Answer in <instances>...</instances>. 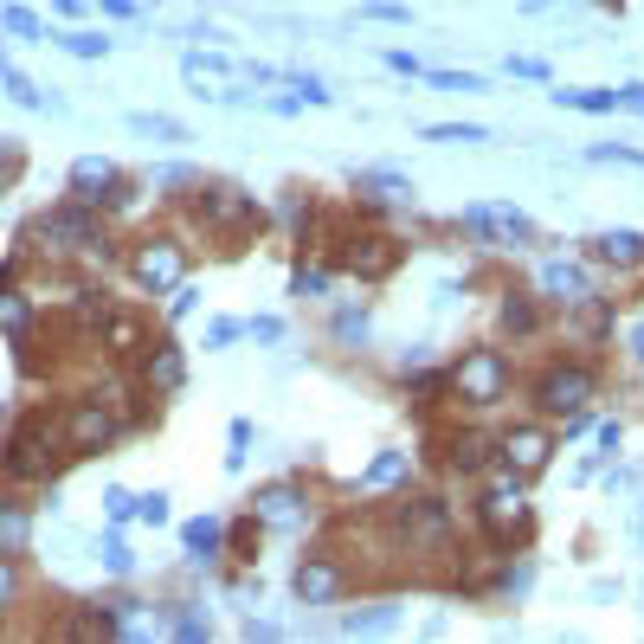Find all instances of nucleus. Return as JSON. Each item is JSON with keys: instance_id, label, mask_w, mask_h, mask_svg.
Returning <instances> with one entry per match:
<instances>
[{"instance_id": "53", "label": "nucleus", "mask_w": 644, "mask_h": 644, "mask_svg": "<svg viewBox=\"0 0 644 644\" xmlns=\"http://www.w3.org/2000/svg\"><path fill=\"white\" fill-rule=\"evenodd\" d=\"M13 181V155H7V136H0V188Z\"/></svg>"}, {"instance_id": "9", "label": "nucleus", "mask_w": 644, "mask_h": 644, "mask_svg": "<svg viewBox=\"0 0 644 644\" xmlns=\"http://www.w3.org/2000/svg\"><path fill=\"white\" fill-rule=\"evenodd\" d=\"M72 200H77V207H129L123 168L104 161V155H77V161H72Z\"/></svg>"}, {"instance_id": "26", "label": "nucleus", "mask_w": 644, "mask_h": 644, "mask_svg": "<svg viewBox=\"0 0 644 644\" xmlns=\"http://www.w3.org/2000/svg\"><path fill=\"white\" fill-rule=\"evenodd\" d=\"M181 72H188V84L207 91V84H220V77L232 72V59H226V52H188V59H181Z\"/></svg>"}, {"instance_id": "25", "label": "nucleus", "mask_w": 644, "mask_h": 644, "mask_svg": "<svg viewBox=\"0 0 644 644\" xmlns=\"http://www.w3.org/2000/svg\"><path fill=\"white\" fill-rule=\"evenodd\" d=\"M503 329H509V336H535V329H541V309H535V297L509 291V297H503Z\"/></svg>"}, {"instance_id": "18", "label": "nucleus", "mask_w": 644, "mask_h": 644, "mask_svg": "<svg viewBox=\"0 0 644 644\" xmlns=\"http://www.w3.org/2000/svg\"><path fill=\"white\" fill-rule=\"evenodd\" d=\"M593 258H600V265H619V271H638L644 265V232H632V226L600 232V239H593Z\"/></svg>"}, {"instance_id": "20", "label": "nucleus", "mask_w": 644, "mask_h": 644, "mask_svg": "<svg viewBox=\"0 0 644 644\" xmlns=\"http://www.w3.org/2000/svg\"><path fill=\"white\" fill-rule=\"evenodd\" d=\"M496 439H484V432H452V445H445V464H452L457 477H477L484 464H490Z\"/></svg>"}, {"instance_id": "17", "label": "nucleus", "mask_w": 644, "mask_h": 644, "mask_svg": "<svg viewBox=\"0 0 644 644\" xmlns=\"http://www.w3.org/2000/svg\"><path fill=\"white\" fill-rule=\"evenodd\" d=\"M142 380H149L155 393H181V387H188V355H181L175 341H155L149 361H142Z\"/></svg>"}, {"instance_id": "39", "label": "nucleus", "mask_w": 644, "mask_h": 644, "mask_svg": "<svg viewBox=\"0 0 644 644\" xmlns=\"http://www.w3.org/2000/svg\"><path fill=\"white\" fill-rule=\"evenodd\" d=\"M587 161H625V168H644V149H612V142H593Z\"/></svg>"}, {"instance_id": "38", "label": "nucleus", "mask_w": 644, "mask_h": 644, "mask_svg": "<svg viewBox=\"0 0 644 644\" xmlns=\"http://www.w3.org/2000/svg\"><path fill=\"white\" fill-rule=\"evenodd\" d=\"M425 77H432L439 91H457V97H464V91H484V77L477 72H425Z\"/></svg>"}, {"instance_id": "14", "label": "nucleus", "mask_w": 644, "mask_h": 644, "mask_svg": "<svg viewBox=\"0 0 644 644\" xmlns=\"http://www.w3.org/2000/svg\"><path fill=\"white\" fill-rule=\"evenodd\" d=\"M297 600L304 606H336L341 593H348V573H341L336 555H304V568H297Z\"/></svg>"}, {"instance_id": "3", "label": "nucleus", "mask_w": 644, "mask_h": 644, "mask_svg": "<svg viewBox=\"0 0 644 644\" xmlns=\"http://www.w3.org/2000/svg\"><path fill=\"white\" fill-rule=\"evenodd\" d=\"M193 220H200L207 232H220V239H245L265 213H258V200H252L245 188H226V181H193Z\"/></svg>"}, {"instance_id": "28", "label": "nucleus", "mask_w": 644, "mask_h": 644, "mask_svg": "<svg viewBox=\"0 0 644 644\" xmlns=\"http://www.w3.org/2000/svg\"><path fill=\"white\" fill-rule=\"evenodd\" d=\"M0 329H7L13 341H27V329H33V309H27V297L0 291Z\"/></svg>"}, {"instance_id": "43", "label": "nucleus", "mask_w": 644, "mask_h": 644, "mask_svg": "<svg viewBox=\"0 0 644 644\" xmlns=\"http://www.w3.org/2000/svg\"><path fill=\"white\" fill-rule=\"evenodd\" d=\"M393 625V606H380V612H355L348 619V632H387Z\"/></svg>"}, {"instance_id": "37", "label": "nucleus", "mask_w": 644, "mask_h": 644, "mask_svg": "<svg viewBox=\"0 0 644 644\" xmlns=\"http://www.w3.org/2000/svg\"><path fill=\"white\" fill-rule=\"evenodd\" d=\"M336 341L361 348V341H368V309H341V316H336Z\"/></svg>"}, {"instance_id": "36", "label": "nucleus", "mask_w": 644, "mask_h": 644, "mask_svg": "<svg viewBox=\"0 0 644 644\" xmlns=\"http://www.w3.org/2000/svg\"><path fill=\"white\" fill-rule=\"evenodd\" d=\"M284 84L297 91V104H329V97H336V91H329L323 77H309V72H291V77H284Z\"/></svg>"}, {"instance_id": "49", "label": "nucleus", "mask_w": 644, "mask_h": 644, "mask_svg": "<svg viewBox=\"0 0 644 644\" xmlns=\"http://www.w3.org/2000/svg\"><path fill=\"white\" fill-rule=\"evenodd\" d=\"M13 593H20V580H13V555H0V606H13Z\"/></svg>"}, {"instance_id": "48", "label": "nucleus", "mask_w": 644, "mask_h": 644, "mask_svg": "<svg viewBox=\"0 0 644 644\" xmlns=\"http://www.w3.org/2000/svg\"><path fill=\"white\" fill-rule=\"evenodd\" d=\"M245 336H258V341H284V323H277V316H252V323H245Z\"/></svg>"}, {"instance_id": "55", "label": "nucleus", "mask_w": 644, "mask_h": 644, "mask_svg": "<svg viewBox=\"0 0 644 644\" xmlns=\"http://www.w3.org/2000/svg\"><path fill=\"white\" fill-rule=\"evenodd\" d=\"M7 284H13V265H0V291H7Z\"/></svg>"}, {"instance_id": "8", "label": "nucleus", "mask_w": 644, "mask_h": 644, "mask_svg": "<svg viewBox=\"0 0 644 644\" xmlns=\"http://www.w3.org/2000/svg\"><path fill=\"white\" fill-rule=\"evenodd\" d=\"M457 226L471 232L477 245H529L535 239V220L522 213V207H496V200H484V207H464V220Z\"/></svg>"}, {"instance_id": "7", "label": "nucleus", "mask_w": 644, "mask_h": 644, "mask_svg": "<svg viewBox=\"0 0 644 644\" xmlns=\"http://www.w3.org/2000/svg\"><path fill=\"white\" fill-rule=\"evenodd\" d=\"M477 522L490 541H516V535H529V503H522V477H503L490 490L477 496Z\"/></svg>"}, {"instance_id": "4", "label": "nucleus", "mask_w": 644, "mask_h": 644, "mask_svg": "<svg viewBox=\"0 0 644 644\" xmlns=\"http://www.w3.org/2000/svg\"><path fill=\"white\" fill-rule=\"evenodd\" d=\"M600 393V374L587 361H555L548 374L535 380V407L548 419H568V413H587V400Z\"/></svg>"}, {"instance_id": "6", "label": "nucleus", "mask_w": 644, "mask_h": 644, "mask_svg": "<svg viewBox=\"0 0 644 644\" xmlns=\"http://www.w3.org/2000/svg\"><path fill=\"white\" fill-rule=\"evenodd\" d=\"M393 529L407 535V555H425V548H445L452 541V509L439 496H407L393 509Z\"/></svg>"}, {"instance_id": "56", "label": "nucleus", "mask_w": 644, "mask_h": 644, "mask_svg": "<svg viewBox=\"0 0 644 644\" xmlns=\"http://www.w3.org/2000/svg\"><path fill=\"white\" fill-rule=\"evenodd\" d=\"M0 65H7V52H0Z\"/></svg>"}, {"instance_id": "2", "label": "nucleus", "mask_w": 644, "mask_h": 644, "mask_svg": "<svg viewBox=\"0 0 644 644\" xmlns=\"http://www.w3.org/2000/svg\"><path fill=\"white\" fill-rule=\"evenodd\" d=\"M464 407H503L509 400V361H503V348H464L452 361V374H445Z\"/></svg>"}, {"instance_id": "51", "label": "nucleus", "mask_w": 644, "mask_h": 644, "mask_svg": "<svg viewBox=\"0 0 644 644\" xmlns=\"http://www.w3.org/2000/svg\"><path fill=\"white\" fill-rule=\"evenodd\" d=\"M619 110H638L644 116V84H619Z\"/></svg>"}, {"instance_id": "40", "label": "nucleus", "mask_w": 644, "mask_h": 644, "mask_svg": "<svg viewBox=\"0 0 644 644\" xmlns=\"http://www.w3.org/2000/svg\"><path fill=\"white\" fill-rule=\"evenodd\" d=\"M245 445H252V425L232 419V452H226V471H245Z\"/></svg>"}, {"instance_id": "30", "label": "nucleus", "mask_w": 644, "mask_h": 644, "mask_svg": "<svg viewBox=\"0 0 644 644\" xmlns=\"http://www.w3.org/2000/svg\"><path fill=\"white\" fill-rule=\"evenodd\" d=\"M129 129H136V136H161V142H188V129H181L175 116H149V110H136V116H129Z\"/></svg>"}, {"instance_id": "1", "label": "nucleus", "mask_w": 644, "mask_h": 644, "mask_svg": "<svg viewBox=\"0 0 644 644\" xmlns=\"http://www.w3.org/2000/svg\"><path fill=\"white\" fill-rule=\"evenodd\" d=\"M33 239H45V252H84V258L104 252V258H110V232H104V220H97V207H77V200L39 213Z\"/></svg>"}, {"instance_id": "54", "label": "nucleus", "mask_w": 644, "mask_h": 644, "mask_svg": "<svg viewBox=\"0 0 644 644\" xmlns=\"http://www.w3.org/2000/svg\"><path fill=\"white\" fill-rule=\"evenodd\" d=\"M632 355H638V361H644V323H638V329H632Z\"/></svg>"}, {"instance_id": "50", "label": "nucleus", "mask_w": 644, "mask_h": 644, "mask_svg": "<svg viewBox=\"0 0 644 644\" xmlns=\"http://www.w3.org/2000/svg\"><path fill=\"white\" fill-rule=\"evenodd\" d=\"M387 65H393V72H407V77H425V65H419L413 52H387Z\"/></svg>"}, {"instance_id": "22", "label": "nucleus", "mask_w": 644, "mask_h": 644, "mask_svg": "<svg viewBox=\"0 0 644 644\" xmlns=\"http://www.w3.org/2000/svg\"><path fill=\"white\" fill-rule=\"evenodd\" d=\"M355 188L374 193V200H393V207H400V200H413V181H407V175H393V168H361V175H355Z\"/></svg>"}, {"instance_id": "52", "label": "nucleus", "mask_w": 644, "mask_h": 644, "mask_svg": "<svg viewBox=\"0 0 644 644\" xmlns=\"http://www.w3.org/2000/svg\"><path fill=\"white\" fill-rule=\"evenodd\" d=\"M509 77H548V65L541 59H509Z\"/></svg>"}, {"instance_id": "10", "label": "nucleus", "mask_w": 644, "mask_h": 644, "mask_svg": "<svg viewBox=\"0 0 644 644\" xmlns=\"http://www.w3.org/2000/svg\"><path fill=\"white\" fill-rule=\"evenodd\" d=\"M129 271H136L142 291H175V284L188 277V252H181V239H142L136 258H129Z\"/></svg>"}, {"instance_id": "23", "label": "nucleus", "mask_w": 644, "mask_h": 644, "mask_svg": "<svg viewBox=\"0 0 644 644\" xmlns=\"http://www.w3.org/2000/svg\"><path fill=\"white\" fill-rule=\"evenodd\" d=\"M413 477V452H380L361 477V490H387V484H407Z\"/></svg>"}, {"instance_id": "42", "label": "nucleus", "mask_w": 644, "mask_h": 644, "mask_svg": "<svg viewBox=\"0 0 644 644\" xmlns=\"http://www.w3.org/2000/svg\"><path fill=\"white\" fill-rule=\"evenodd\" d=\"M193 181H200L193 168H155L149 175V188H193Z\"/></svg>"}, {"instance_id": "16", "label": "nucleus", "mask_w": 644, "mask_h": 644, "mask_svg": "<svg viewBox=\"0 0 644 644\" xmlns=\"http://www.w3.org/2000/svg\"><path fill=\"white\" fill-rule=\"evenodd\" d=\"M541 291H548L561 309L593 304V277H587L580 265H568V258H548V265H541Z\"/></svg>"}, {"instance_id": "41", "label": "nucleus", "mask_w": 644, "mask_h": 644, "mask_svg": "<svg viewBox=\"0 0 644 644\" xmlns=\"http://www.w3.org/2000/svg\"><path fill=\"white\" fill-rule=\"evenodd\" d=\"M136 516H142L149 529H161V522H168V496H161V490H155V496H136Z\"/></svg>"}, {"instance_id": "24", "label": "nucleus", "mask_w": 644, "mask_h": 644, "mask_svg": "<svg viewBox=\"0 0 644 644\" xmlns=\"http://www.w3.org/2000/svg\"><path fill=\"white\" fill-rule=\"evenodd\" d=\"M555 104H561V110H587V116H612V110H619V91H606V84H587V91H555Z\"/></svg>"}, {"instance_id": "32", "label": "nucleus", "mask_w": 644, "mask_h": 644, "mask_svg": "<svg viewBox=\"0 0 644 644\" xmlns=\"http://www.w3.org/2000/svg\"><path fill=\"white\" fill-rule=\"evenodd\" d=\"M0 33L39 39V45H45V27H39V13H27V7H0Z\"/></svg>"}, {"instance_id": "35", "label": "nucleus", "mask_w": 644, "mask_h": 644, "mask_svg": "<svg viewBox=\"0 0 644 644\" xmlns=\"http://www.w3.org/2000/svg\"><path fill=\"white\" fill-rule=\"evenodd\" d=\"M361 20H380V27H413V7H400V0H368V7H361Z\"/></svg>"}, {"instance_id": "5", "label": "nucleus", "mask_w": 644, "mask_h": 644, "mask_svg": "<svg viewBox=\"0 0 644 644\" xmlns=\"http://www.w3.org/2000/svg\"><path fill=\"white\" fill-rule=\"evenodd\" d=\"M0 471H7V484H45L52 477V419H27L0 457Z\"/></svg>"}, {"instance_id": "44", "label": "nucleus", "mask_w": 644, "mask_h": 644, "mask_svg": "<svg viewBox=\"0 0 644 644\" xmlns=\"http://www.w3.org/2000/svg\"><path fill=\"white\" fill-rule=\"evenodd\" d=\"M193 304H200V291H193L188 277H181V284H175V304H168V316L181 323V316H193Z\"/></svg>"}, {"instance_id": "27", "label": "nucleus", "mask_w": 644, "mask_h": 644, "mask_svg": "<svg viewBox=\"0 0 644 644\" xmlns=\"http://www.w3.org/2000/svg\"><path fill=\"white\" fill-rule=\"evenodd\" d=\"M0 84H7V97L20 104V110H45V91H39L27 72H13V65H0Z\"/></svg>"}, {"instance_id": "12", "label": "nucleus", "mask_w": 644, "mask_h": 644, "mask_svg": "<svg viewBox=\"0 0 644 644\" xmlns=\"http://www.w3.org/2000/svg\"><path fill=\"white\" fill-rule=\"evenodd\" d=\"M341 271H355V277H393L400 271V239H387V232H361V239H348V252H341Z\"/></svg>"}, {"instance_id": "21", "label": "nucleus", "mask_w": 644, "mask_h": 644, "mask_svg": "<svg viewBox=\"0 0 644 644\" xmlns=\"http://www.w3.org/2000/svg\"><path fill=\"white\" fill-rule=\"evenodd\" d=\"M181 541H188L193 561H220V555H226V522H213V516H193L188 529H181Z\"/></svg>"}, {"instance_id": "11", "label": "nucleus", "mask_w": 644, "mask_h": 644, "mask_svg": "<svg viewBox=\"0 0 644 644\" xmlns=\"http://www.w3.org/2000/svg\"><path fill=\"white\" fill-rule=\"evenodd\" d=\"M496 457L509 464V477H522V484H529V477L548 471V457H555V432H548V425H516V432H503V439H496Z\"/></svg>"}, {"instance_id": "19", "label": "nucleus", "mask_w": 644, "mask_h": 644, "mask_svg": "<svg viewBox=\"0 0 644 644\" xmlns=\"http://www.w3.org/2000/svg\"><path fill=\"white\" fill-rule=\"evenodd\" d=\"M33 548V509L20 496H0V555H27Z\"/></svg>"}, {"instance_id": "29", "label": "nucleus", "mask_w": 644, "mask_h": 644, "mask_svg": "<svg viewBox=\"0 0 644 644\" xmlns=\"http://www.w3.org/2000/svg\"><path fill=\"white\" fill-rule=\"evenodd\" d=\"M425 142H464V149H471V142H490V129H477V123H432V129H425Z\"/></svg>"}, {"instance_id": "45", "label": "nucleus", "mask_w": 644, "mask_h": 644, "mask_svg": "<svg viewBox=\"0 0 644 644\" xmlns=\"http://www.w3.org/2000/svg\"><path fill=\"white\" fill-rule=\"evenodd\" d=\"M104 509H110V522H129V516H136V496L129 490H104Z\"/></svg>"}, {"instance_id": "31", "label": "nucleus", "mask_w": 644, "mask_h": 644, "mask_svg": "<svg viewBox=\"0 0 644 644\" xmlns=\"http://www.w3.org/2000/svg\"><path fill=\"white\" fill-rule=\"evenodd\" d=\"M45 45H65L72 59H104V52H110V39L104 33H52Z\"/></svg>"}, {"instance_id": "47", "label": "nucleus", "mask_w": 644, "mask_h": 644, "mask_svg": "<svg viewBox=\"0 0 644 644\" xmlns=\"http://www.w3.org/2000/svg\"><path fill=\"white\" fill-rule=\"evenodd\" d=\"M239 336H245V323H207V348H226Z\"/></svg>"}, {"instance_id": "15", "label": "nucleus", "mask_w": 644, "mask_h": 644, "mask_svg": "<svg viewBox=\"0 0 644 644\" xmlns=\"http://www.w3.org/2000/svg\"><path fill=\"white\" fill-rule=\"evenodd\" d=\"M110 439H116V413L110 407H97V400L72 407V419H65V445H72V452H104Z\"/></svg>"}, {"instance_id": "13", "label": "nucleus", "mask_w": 644, "mask_h": 644, "mask_svg": "<svg viewBox=\"0 0 644 644\" xmlns=\"http://www.w3.org/2000/svg\"><path fill=\"white\" fill-rule=\"evenodd\" d=\"M252 516H258V529H304L309 522V496L297 484H265V490L252 496Z\"/></svg>"}, {"instance_id": "46", "label": "nucleus", "mask_w": 644, "mask_h": 644, "mask_svg": "<svg viewBox=\"0 0 644 644\" xmlns=\"http://www.w3.org/2000/svg\"><path fill=\"white\" fill-rule=\"evenodd\" d=\"M207 632H213V625H207L200 612H175V638H207Z\"/></svg>"}, {"instance_id": "33", "label": "nucleus", "mask_w": 644, "mask_h": 644, "mask_svg": "<svg viewBox=\"0 0 644 644\" xmlns=\"http://www.w3.org/2000/svg\"><path fill=\"white\" fill-rule=\"evenodd\" d=\"M97 561H104L116 580H123V573H136V555H129V541H123V535H104V541H97Z\"/></svg>"}, {"instance_id": "34", "label": "nucleus", "mask_w": 644, "mask_h": 644, "mask_svg": "<svg viewBox=\"0 0 644 644\" xmlns=\"http://www.w3.org/2000/svg\"><path fill=\"white\" fill-rule=\"evenodd\" d=\"M329 291V271L323 265H297L291 271V297H323Z\"/></svg>"}]
</instances>
